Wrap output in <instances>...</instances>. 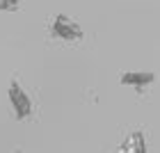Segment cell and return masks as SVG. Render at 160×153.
<instances>
[{
    "instance_id": "6da1fadb",
    "label": "cell",
    "mask_w": 160,
    "mask_h": 153,
    "mask_svg": "<svg viewBox=\"0 0 160 153\" xmlns=\"http://www.w3.org/2000/svg\"><path fill=\"white\" fill-rule=\"evenodd\" d=\"M7 98H9L12 112L16 121H25L28 116L32 114V98L30 94L25 91V87L18 82V78L9 80V87H7Z\"/></svg>"
},
{
    "instance_id": "7a4b0ae2",
    "label": "cell",
    "mask_w": 160,
    "mask_h": 153,
    "mask_svg": "<svg viewBox=\"0 0 160 153\" xmlns=\"http://www.w3.org/2000/svg\"><path fill=\"white\" fill-rule=\"evenodd\" d=\"M50 37L62 39V41H80L85 37V32L71 16L57 14V16L53 18V23H50Z\"/></svg>"
},
{
    "instance_id": "3957f363",
    "label": "cell",
    "mask_w": 160,
    "mask_h": 153,
    "mask_svg": "<svg viewBox=\"0 0 160 153\" xmlns=\"http://www.w3.org/2000/svg\"><path fill=\"white\" fill-rule=\"evenodd\" d=\"M156 80H158V76L153 71H123L119 82L123 87H135L140 94H144V89H147L149 85H153Z\"/></svg>"
},
{
    "instance_id": "277c9868",
    "label": "cell",
    "mask_w": 160,
    "mask_h": 153,
    "mask_svg": "<svg viewBox=\"0 0 160 153\" xmlns=\"http://www.w3.org/2000/svg\"><path fill=\"white\" fill-rule=\"evenodd\" d=\"M114 153H149L144 133H142V130H133V133H128V137L117 146Z\"/></svg>"
},
{
    "instance_id": "5b68a950",
    "label": "cell",
    "mask_w": 160,
    "mask_h": 153,
    "mask_svg": "<svg viewBox=\"0 0 160 153\" xmlns=\"http://www.w3.org/2000/svg\"><path fill=\"white\" fill-rule=\"evenodd\" d=\"M21 0H0V12H18Z\"/></svg>"
}]
</instances>
